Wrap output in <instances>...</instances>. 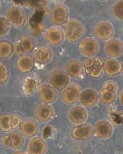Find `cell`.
Listing matches in <instances>:
<instances>
[{"mask_svg":"<svg viewBox=\"0 0 123 154\" xmlns=\"http://www.w3.org/2000/svg\"><path fill=\"white\" fill-rule=\"evenodd\" d=\"M122 35H123V28H122Z\"/></svg>","mask_w":123,"mask_h":154,"instance_id":"obj_35","label":"cell"},{"mask_svg":"<svg viewBox=\"0 0 123 154\" xmlns=\"http://www.w3.org/2000/svg\"><path fill=\"white\" fill-rule=\"evenodd\" d=\"M121 77H122V79H123V68H122V71H121Z\"/></svg>","mask_w":123,"mask_h":154,"instance_id":"obj_33","label":"cell"},{"mask_svg":"<svg viewBox=\"0 0 123 154\" xmlns=\"http://www.w3.org/2000/svg\"><path fill=\"white\" fill-rule=\"evenodd\" d=\"M19 128L24 138H33L39 134V124L35 119L33 118L23 119Z\"/></svg>","mask_w":123,"mask_h":154,"instance_id":"obj_21","label":"cell"},{"mask_svg":"<svg viewBox=\"0 0 123 154\" xmlns=\"http://www.w3.org/2000/svg\"><path fill=\"white\" fill-rule=\"evenodd\" d=\"M0 8H1V2H0Z\"/></svg>","mask_w":123,"mask_h":154,"instance_id":"obj_34","label":"cell"},{"mask_svg":"<svg viewBox=\"0 0 123 154\" xmlns=\"http://www.w3.org/2000/svg\"><path fill=\"white\" fill-rule=\"evenodd\" d=\"M72 137L78 141H88L94 136V127L89 123L76 125L71 131Z\"/></svg>","mask_w":123,"mask_h":154,"instance_id":"obj_12","label":"cell"},{"mask_svg":"<svg viewBox=\"0 0 123 154\" xmlns=\"http://www.w3.org/2000/svg\"><path fill=\"white\" fill-rule=\"evenodd\" d=\"M81 93V85L77 83H70L63 90L61 98L63 103L73 106L79 101Z\"/></svg>","mask_w":123,"mask_h":154,"instance_id":"obj_7","label":"cell"},{"mask_svg":"<svg viewBox=\"0 0 123 154\" xmlns=\"http://www.w3.org/2000/svg\"><path fill=\"white\" fill-rule=\"evenodd\" d=\"M94 127V135L97 139L101 140H107L112 136L114 132V128L110 122L108 120L102 119L95 122Z\"/></svg>","mask_w":123,"mask_h":154,"instance_id":"obj_10","label":"cell"},{"mask_svg":"<svg viewBox=\"0 0 123 154\" xmlns=\"http://www.w3.org/2000/svg\"><path fill=\"white\" fill-rule=\"evenodd\" d=\"M45 39L49 45L59 46L65 40L64 30L58 26L49 27L45 33Z\"/></svg>","mask_w":123,"mask_h":154,"instance_id":"obj_13","label":"cell"},{"mask_svg":"<svg viewBox=\"0 0 123 154\" xmlns=\"http://www.w3.org/2000/svg\"><path fill=\"white\" fill-rule=\"evenodd\" d=\"M22 119L17 114L3 113L0 115V131L8 133L20 127Z\"/></svg>","mask_w":123,"mask_h":154,"instance_id":"obj_6","label":"cell"},{"mask_svg":"<svg viewBox=\"0 0 123 154\" xmlns=\"http://www.w3.org/2000/svg\"><path fill=\"white\" fill-rule=\"evenodd\" d=\"M85 72L93 78H99L103 73V62L97 57H87L83 62Z\"/></svg>","mask_w":123,"mask_h":154,"instance_id":"obj_8","label":"cell"},{"mask_svg":"<svg viewBox=\"0 0 123 154\" xmlns=\"http://www.w3.org/2000/svg\"><path fill=\"white\" fill-rule=\"evenodd\" d=\"M118 89L119 86L114 80L106 81L99 93V101L104 105L113 103L117 98Z\"/></svg>","mask_w":123,"mask_h":154,"instance_id":"obj_2","label":"cell"},{"mask_svg":"<svg viewBox=\"0 0 123 154\" xmlns=\"http://www.w3.org/2000/svg\"><path fill=\"white\" fill-rule=\"evenodd\" d=\"M122 64L117 58L109 57L103 62V71L109 77H116L122 71Z\"/></svg>","mask_w":123,"mask_h":154,"instance_id":"obj_25","label":"cell"},{"mask_svg":"<svg viewBox=\"0 0 123 154\" xmlns=\"http://www.w3.org/2000/svg\"><path fill=\"white\" fill-rule=\"evenodd\" d=\"M14 53V46L8 40L0 41V58L6 59L12 56Z\"/></svg>","mask_w":123,"mask_h":154,"instance_id":"obj_27","label":"cell"},{"mask_svg":"<svg viewBox=\"0 0 123 154\" xmlns=\"http://www.w3.org/2000/svg\"><path fill=\"white\" fill-rule=\"evenodd\" d=\"M50 21L54 26L60 27L66 25L69 20V9L64 3H56L50 12Z\"/></svg>","mask_w":123,"mask_h":154,"instance_id":"obj_3","label":"cell"},{"mask_svg":"<svg viewBox=\"0 0 123 154\" xmlns=\"http://www.w3.org/2000/svg\"><path fill=\"white\" fill-rule=\"evenodd\" d=\"M33 57L39 64H48L54 59V51L48 45H39L34 49Z\"/></svg>","mask_w":123,"mask_h":154,"instance_id":"obj_16","label":"cell"},{"mask_svg":"<svg viewBox=\"0 0 123 154\" xmlns=\"http://www.w3.org/2000/svg\"><path fill=\"white\" fill-rule=\"evenodd\" d=\"M122 139H123V137H122Z\"/></svg>","mask_w":123,"mask_h":154,"instance_id":"obj_36","label":"cell"},{"mask_svg":"<svg viewBox=\"0 0 123 154\" xmlns=\"http://www.w3.org/2000/svg\"><path fill=\"white\" fill-rule=\"evenodd\" d=\"M9 79V69L8 66L0 61V85L7 83Z\"/></svg>","mask_w":123,"mask_h":154,"instance_id":"obj_30","label":"cell"},{"mask_svg":"<svg viewBox=\"0 0 123 154\" xmlns=\"http://www.w3.org/2000/svg\"><path fill=\"white\" fill-rule=\"evenodd\" d=\"M99 92L96 89L92 88H86L81 90L79 101L81 102V106L85 108H90L94 107L99 103Z\"/></svg>","mask_w":123,"mask_h":154,"instance_id":"obj_19","label":"cell"},{"mask_svg":"<svg viewBox=\"0 0 123 154\" xmlns=\"http://www.w3.org/2000/svg\"><path fill=\"white\" fill-rule=\"evenodd\" d=\"M86 32L83 23L75 18H69L65 25V38L71 44L78 42Z\"/></svg>","mask_w":123,"mask_h":154,"instance_id":"obj_1","label":"cell"},{"mask_svg":"<svg viewBox=\"0 0 123 154\" xmlns=\"http://www.w3.org/2000/svg\"><path fill=\"white\" fill-rule=\"evenodd\" d=\"M79 49L83 56L92 57L99 54L100 50V44L97 38L94 37H86L80 42Z\"/></svg>","mask_w":123,"mask_h":154,"instance_id":"obj_9","label":"cell"},{"mask_svg":"<svg viewBox=\"0 0 123 154\" xmlns=\"http://www.w3.org/2000/svg\"><path fill=\"white\" fill-rule=\"evenodd\" d=\"M12 154H27V152L22 151V150H17V151L14 152Z\"/></svg>","mask_w":123,"mask_h":154,"instance_id":"obj_32","label":"cell"},{"mask_svg":"<svg viewBox=\"0 0 123 154\" xmlns=\"http://www.w3.org/2000/svg\"><path fill=\"white\" fill-rule=\"evenodd\" d=\"M112 12L117 19L123 21V0L115 2L112 7Z\"/></svg>","mask_w":123,"mask_h":154,"instance_id":"obj_28","label":"cell"},{"mask_svg":"<svg viewBox=\"0 0 123 154\" xmlns=\"http://www.w3.org/2000/svg\"><path fill=\"white\" fill-rule=\"evenodd\" d=\"M39 98L42 103L50 104L54 103L57 99V90L48 83L40 85L38 88Z\"/></svg>","mask_w":123,"mask_h":154,"instance_id":"obj_15","label":"cell"},{"mask_svg":"<svg viewBox=\"0 0 123 154\" xmlns=\"http://www.w3.org/2000/svg\"><path fill=\"white\" fill-rule=\"evenodd\" d=\"M67 117L72 124L80 125L85 123L88 119V112L81 105H73L67 112Z\"/></svg>","mask_w":123,"mask_h":154,"instance_id":"obj_14","label":"cell"},{"mask_svg":"<svg viewBox=\"0 0 123 154\" xmlns=\"http://www.w3.org/2000/svg\"><path fill=\"white\" fill-rule=\"evenodd\" d=\"M47 151L48 144L45 139L39 136L30 138L27 144V154H46Z\"/></svg>","mask_w":123,"mask_h":154,"instance_id":"obj_22","label":"cell"},{"mask_svg":"<svg viewBox=\"0 0 123 154\" xmlns=\"http://www.w3.org/2000/svg\"><path fill=\"white\" fill-rule=\"evenodd\" d=\"M104 52L109 57L117 59L123 55V41L117 38H112L106 41Z\"/></svg>","mask_w":123,"mask_h":154,"instance_id":"obj_18","label":"cell"},{"mask_svg":"<svg viewBox=\"0 0 123 154\" xmlns=\"http://www.w3.org/2000/svg\"><path fill=\"white\" fill-rule=\"evenodd\" d=\"M35 66V61L30 54H24L18 57L17 67L21 73H29L32 71Z\"/></svg>","mask_w":123,"mask_h":154,"instance_id":"obj_26","label":"cell"},{"mask_svg":"<svg viewBox=\"0 0 123 154\" xmlns=\"http://www.w3.org/2000/svg\"><path fill=\"white\" fill-rule=\"evenodd\" d=\"M11 30V25L7 20L6 17L0 16V37L6 36Z\"/></svg>","mask_w":123,"mask_h":154,"instance_id":"obj_29","label":"cell"},{"mask_svg":"<svg viewBox=\"0 0 123 154\" xmlns=\"http://www.w3.org/2000/svg\"><path fill=\"white\" fill-rule=\"evenodd\" d=\"M94 36L103 41H108L113 38L115 35V28L113 25L108 21H101L98 22L94 28Z\"/></svg>","mask_w":123,"mask_h":154,"instance_id":"obj_11","label":"cell"},{"mask_svg":"<svg viewBox=\"0 0 123 154\" xmlns=\"http://www.w3.org/2000/svg\"><path fill=\"white\" fill-rule=\"evenodd\" d=\"M1 143L4 148H11L13 150H21L25 144V138L21 132L13 131L3 134Z\"/></svg>","mask_w":123,"mask_h":154,"instance_id":"obj_4","label":"cell"},{"mask_svg":"<svg viewBox=\"0 0 123 154\" xmlns=\"http://www.w3.org/2000/svg\"><path fill=\"white\" fill-rule=\"evenodd\" d=\"M6 18L11 26L15 28L22 27L26 23V17L24 9L20 6L10 7L6 12Z\"/></svg>","mask_w":123,"mask_h":154,"instance_id":"obj_5","label":"cell"},{"mask_svg":"<svg viewBox=\"0 0 123 154\" xmlns=\"http://www.w3.org/2000/svg\"><path fill=\"white\" fill-rule=\"evenodd\" d=\"M49 81L50 85L55 89L63 90L70 84V77L65 71L56 70L50 75Z\"/></svg>","mask_w":123,"mask_h":154,"instance_id":"obj_20","label":"cell"},{"mask_svg":"<svg viewBox=\"0 0 123 154\" xmlns=\"http://www.w3.org/2000/svg\"><path fill=\"white\" fill-rule=\"evenodd\" d=\"M34 49H35V39L33 37L28 35H24L21 36L14 46V52L18 56L29 54Z\"/></svg>","mask_w":123,"mask_h":154,"instance_id":"obj_17","label":"cell"},{"mask_svg":"<svg viewBox=\"0 0 123 154\" xmlns=\"http://www.w3.org/2000/svg\"><path fill=\"white\" fill-rule=\"evenodd\" d=\"M54 116V108L50 104L41 103L37 105L35 110V117L42 123L50 122Z\"/></svg>","mask_w":123,"mask_h":154,"instance_id":"obj_23","label":"cell"},{"mask_svg":"<svg viewBox=\"0 0 123 154\" xmlns=\"http://www.w3.org/2000/svg\"><path fill=\"white\" fill-rule=\"evenodd\" d=\"M119 99H120L121 103L123 105V89H121V91L119 94Z\"/></svg>","mask_w":123,"mask_h":154,"instance_id":"obj_31","label":"cell"},{"mask_svg":"<svg viewBox=\"0 0 123 154\" xmlns=\"http://www.w3.org/2000/svg\"><path fill=\"white\" fill-rule=\"evenodd\" d=\"M66 73L72 79H81L84 76V66L83 63L78 59L69 60L66 62Z\"/></svg>","mask_w":123,"mask_h":154,"instance_id":"obj_24","label":"cell"}]
</instances>
